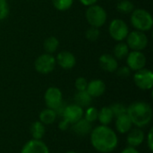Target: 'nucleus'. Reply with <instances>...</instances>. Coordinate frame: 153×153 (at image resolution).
Returning <instances> with one entry per match:
<instances>
[{
    "label": "nucleus",
    "mask_w": 153,
    "mask_h": 153,
    "mask_svg": "<svg viewBox=\"0 0 153 153\" xmlns=\"http://www.w3.org/2000/svg\"><path fill=\"white\" fill-rule=\"evenodd\" d=\"M91 143L97 152L109 153L117 147L118 138L110 127L101 125L91 130Z\"/></svg>",
    "instance_id": "obj_1"
},
{
    "label": "nucleus",
    "mask_w": 153,
    "mask_h": 153,
    "mask_svg": "<svg viewBox=\"0 0 153 153\" xmlns=\"http://www.w3.org/2000/svg\"><path fill=\"white\" fill-rule=\"evenodd\" d=\"M126 114L130 117L133 125L138 128L148 126L152 119V108L150 104L143 101L132 103L126 108Z\"/></svg>",
    "instance_id": "obj_2"
},
{
    "label": "nucleus",
    "mask_w": 153,
    "mask_h": 153,
    "mask_svg": "<svg viewBox=\"0 0 153 153\" xmlns=\"http://www.w3.org/2000/svg\"><path fill=\"white\" fill-rule=\"evenodd\" d=\"M131 23L136 30L148 31L152 28L153 19L152 14L144 9H134L131 15Z\"/></svg>",
    "instance_id": "obj_3"
},
{
    "label": "nucleus",
    "mask_w": 153,
    "mask_h": 153,
    "mask_svg": "<svg viewBox=\"0 0 153 153\" xmlns=\"http://www.w3.org/2000/svg\"><path fill=\"white\" fill-rule=\"evenodd\" d=\"M85 17L88 23L96 28H100L107 22V13L103 7L98 4H92L89 6L85 13Z\"/></svg>",
    "instance_id": "obj_4"
},
{
    "label": "nucleus",
    "mask_w": 153,
    "mask_h": 153,
    "mask_svg": "<svg viewBox=\"0 0 153 153\" xmlns=\"http://www.w3.org/2000/svg\"><path fill=\"white\" fill-rule=\"evenodd\" d=\"M56 65V58L51 54L45 53L37 57L34 63V67L38 73L41 74H48L53 72Z\"/></svg>",
    "instance_id": "obj_5"
},
{
    "label": "nucleus",
    "mask_w": 153,
    "mask_h": 153,
    "mask_svg": "<svg viewBox=\"0 0 153 153\" xmlns=\"http://www.w3.org/2000/svg\"><path fill=\"white\" fill-rule=\"evenodd\" d=\"M126 44L132 50L142 51L148 45V38L144 32L134 30L128 33L126 37Z\"/></svg>",
    "instance_id": "obj_6"
},
{
    "label": "nucleus",
    "mask_w": 153,
    "mask_h": 153,
    "mask_svg": "<svg viewBox=\"0 0 153 153\" xmlns=\"http://www.w3.org/2000/svg\"><path fill=\"white\" fill-rule=\"evenodd\" d=\"M108 31L111 38L119 42L126 39L129 33V29L127 24L122 19H114L110 22Z\"/></svg>",
    "instance_id": "obj_7"
},
{
    "label": "nucleus",
    "mask_w": 153,
    "mask_h": 153,
    "mask_svg": "<svg viewBox=\"0 0 153 153\" xmlns=\"http://www.w3.org/2000/svg\"><path fill=\"white\" fill-rule=\"evenodd\" d=\"M135 85L142 90H151L153 86V74L149 69L143 68L134 75Z\"/></svg>",
    "instance_id": "obj_8"
},
{
    "label": "nucleus",
    "mask_w": 153,
    "mask_h": 153,
    "mask_svg": "<svg viewBox=\"0 0 153 153\" xmlns=\"http://www.w3.org/2000/svg\"><path fill=\"white\" fill-rule=\"evenodd\" d=\"M146 56L142 51L133 50L126 56V64L131 71H138L144 68L146 65Z\"/></svg>",
    "instance_id": "obj_9"
},
{
    "label": "nucleus",
    "mask_w": 153,
    "mask_h": 153,
    "mask_svg": "<svg viewBox=\"0 0 153 153\" xmlns=\"http://www.w3.org/2000/svg\"><path fill=\"white\" fill-rule=\"evenodd\" d=\"M45 102L48 108L56 109L63 101L62 92L56 87H49L45 92Z\"/></svg>",
    "instance_id": "obj_10"
},
{
    "label": "nucleus",
    "mask_w": 153,
    "mask_h": 153,
    "mask_svg": "<svg viewBox=\"0 0 153 153\" xmlns=\"http://www.w3.org/2000/svg\"><path fill=\"white\" fill-rule=\"evenodd\" d=\"M83 116V109L80 106L76 104L68 105L65 107L62 117L64 120H65L68 124H74L82 118Z\"/></svg>",
    "instance_id": "obj_11"
},
{
    "label": "nucleus",
    "mask_w": 153,
    "mask_h": 153,
    "mask_svg": "<svg viewBox=\"0 0 153 153\" xmlns=\"http://www.w3.org/2000/svg\"><path fill=\"white\" fill-rule=\"evenodd\" d=\"M21 153H49V150L44 142L33 139L23 145Z\"/></svg>",
    "instance_id": "obj_12"
},
{
    "label": "nucleus",
    "mask_w": 153,
    "mask_h": 153,
    "mask_svg": "<svg viewBox=\"0 0 153 153\" xmlns=\"http://www.w3.org/2000/svg\"><path fill=\"white\" fill-rule=\"evenodd\" d=\"M56 62L63 68V69H72L74 67L76 64V59L75 56L73 53L69 51H61L60 53L57 54Z\"/></svg>",
    "instance_id": "obj_13"
},
{
    "label": "nucleus",
    "mask_w": 153,
    "mask_h": 153,
    "mask_svg": "<svg viewBox=\"0 0 153 153\" xmlns=\"http://www.w3.org/2000/svg\"><path fill=\"white\" fill-rule=\"evenodd\" d=\"M99 62H100V67L104 71L108 72V73H114L118 68L117 60L116 59L114 56H111L109 54L101 55L99 59Z\"/></svg>",
    "instance_id": "obj_14"
},
{
    "label": "nucleus",
    "mask_w": 153,
    "mask_h": 153,
    "mask_svg": "<svg viewBox=\"0 0 153 153\" xmlns=\"http://www.w3.org/2000/svg\"><path fill=\"white\" fill-rule=\"evenodd\" d=\"M86 91L93 97H100L106 91V84L103 81L100 79H95L88 82Z\"/></svg>",
    "instance_id": "obj_15"
},
{
    "label": "nucleus",
    "mask_w": 153,
    "mask_h": 153,
    "mask_svg": "<svg viewBox=\"0 0 153 153\" xmlns=\"http://www.w3.org/2000/svg\"><path fill=\"white\" fill-rule=\"evenodd\" d=\"M91 123L87 121L85 118H81L79 121L73 124L72 126V131L79 136H86L91 134Z\"/></svg>",
    "instance_id": "obj_16"
},
{
    "label": "nucleus",
    "mask_w": 153,
    "mask_h": 153,
    "mask_svg": "<svg viewBox=\"0 0 153 153\" xmlns=\"http://www.w3.org/2000/svg\"><path fill=\"white\" fill-rule=\"evenodd\" d=\"M144 133L140 128L131 129L127 135V143L130 147H137L144 141Z\"/></svg>",
    "instance_id": "obj_17"
},
{
    "label": "nucleus",
    "mask_w": 153,
    "mask_h": 153,
    "mask_svg": "<svg viewBox=\"0 0 153 153\" xmlns=\"http://www.w3.org/2000/svg\"><path fill=\"white\" fill-rule=\"evenodd\" d=\"M132 126H133V123L126 113L117 117L116 128L118 133L126 134L132 129Z\"/></svg>",
    "instance_id": "obj_18"
},
{
    "label": "nucleus",
    "mask_w": 153,
    "mask_h": 153,
    "mask_svg": "<svg viewBox=\"0 0 153 153\" xmlns=\"http://www.w3.org/2000/svg\"><path fill=\"white\" fill-rule=\"evenodd\" d=\"M91 100H92V97L86 91H78L74 96V101L76 105L80 106L81 108L89 107L91 103Z\"/></svg>",
    "instance_id": "obj_19"
},
{
    "label": "nucleus",
    "mask_w": 153,
    "mask_h": 153,
    "mask_svg": "<svg viewBox=\"0 0 153 153\" xmlns=\"http://www.w3.org/2000/svg\"><path fill=\"white\" fill-rule=\"evenodd\" d=\"M114 117H115L113 115V112H112L110 107L102 108L100 109V111H99V114H98V119L102 126L109 125L112 122Z\"/></svg>",
    "instance_id": "obj_20"
},
{
    "label": "nucleus",
    "mask_w": 153,
    "mask_h": 153,
    "mask_svg": "<svg viewBox=\"0 0 153 153\" xmlns=\"http://www.w3.org/2000/svg\"><path fill=\"white\" fill-rule=\"evenodd\" d=\"M30 134L34 140H41L46 133L45 125H43L40 121H36L30 126Z\"/></svg>",
    "instance_id": "obj_21"
},
{
    "label": "nucleus",
    "mask_w": 153,
    "mask_h": 153,
    "mask_svg": "<svg viewBox=\"0 0 153 153\" xmlns=\"http://www.w3.org/2000/svg\"><path fill=\"white\" fill-rule=\"evenodd\" d=\"M56 113L54 109L45 108L39 114V121L43 125H51L55 122L56 118Z\"/></svg>",
    "instance_id": "obj_22"
},
{
    "label": "nucleus",
    "mask_w": 153,
    "mask_h": 153,
    "mask_svg": "<svg viewBox=\"0 0 153 153\" xmlns=\"http://www.w3.org/2000/svg\"><path fill=\"white\" fill-rule=\"evenodd\" d=\"M129 48L124 41H119L114 48V56L117 60L124 59L129 53Z\"/></svg>",
    "instance_id": "obj_23"
},
{
    "label": "nucleus",
    "mask_w": 153,
    "mask_h": 153,
    "mask_svg": "<svg viewBox=\"0 0 153 153\" xmlns=\"http://www.w3.org/2000/svg\"><path fill=\"white\" fill-rule=\"evenodd\" d=\"M58 47H59V40L54 36L48 37V39H45L43 43V48L48 54H53L57 50Z\"/></svg>",
    "instance_id": "obj_24"
},
{
    "label": "nucleus",
    "mask_w": 153,
    "mask_h": 153,
    "mask_svg": "<svg viewBox=\"0 0 153 153\" xmlns=\"http://www.w3.org/2000/svg\"><path fill=\"white\" fill-rule=\"evenodd\" d=\"M117 9L122 13H131L134 10V4L129 0H120L117 5Z\"/></svg>",
    "instance_id": "obj_25"
},
{
    "label": "nucleus",
    "mask_w": 153,
    "mask_h": 153,
    "mask_svg": "<svg viewBox=\"0 0 153 153\" xmlns=\"http://www.w3.org/2000/svg\"><path fill=\"white\" fill-rule=\"evenodd\" d=\"M52 3L56 10L66 11L72 7L74 0H52Z\"/></svg>",
    "instance_id": "obj_26"
},
{
    "label": "nucleus",
    "mask_w": 153,
    "mask_h": 153,
    "mask_svg": "<svg viewBox=\"0 0 153 153\" xmlns=\"http://www.w3.org/2000/svg\"><path fill=\"white\" fill-rule=\"evenodd\" d=\"M85 36H86V39L88 40H90V41H96L100 38V31L99 28L91 26L86 30Z\"/></svg>",
    "instance_id": "obj_27"
},
{
    "label": "nucleus",
    "mask_w": 153,
    "mask_h": 153,
    "mask_svg": "<svg viewBox=\"0 0 153 153\" xmlns=\"http://www.w3.org/2000/svg\"><path fill=\"white\" fill-rule=\"evenodd\" d=\"M98 114H99V111L96 108L89 107L85 111L84 117L87 121H89L90 123H93L94 121L98 119Z\"/></svg>",
    "instance_id": "obj_28"
},
{
    "label": "nucleus",
    "mask_w": 153,
    "mask_h": 153,
    "mask_svg": "<svg viewBox=\"0 0 153 153\" xmlns=\"http://www.w3.org/2000/svg\"><path fill=\"white\" fill-rule=\"evenodd\" d=\"M110 108L113 112L114 117H116L126 113V108L122 103H115L110 107Z\"/></svg>",
    "instance_id": "obj_29"
},
{
    "label": "nucleus",
    "mask_w": 153,
    "mask_h": 153,
    "mask_svg": "<svg viewBox=\"0 0 153 153\" xmlns=\"http://www.w3.org/2000/svg\"><path fill=\"white\" fill-rule=\"evenodd\" d=\"M87 85H88V82L85 78L83 77H79L76 79L75 81V88L78 91H86L87 89Z\"/></svg>",
    "instance_id": "obj_30"
},
{
    "label": "nucleus",
    "mask_w": 153,
    "mask_h": 153,
    "mask_svg": "<svg viewBox=\"0 0 153 153\" xmlns=\"http://www.w3.org/2000/svg\"><path fill=\"white\" fill-rule=\"evenodd\" d=\"M9 14V7L7 2H0V21L4 20Z\"/></svg>",
    "instance_id": "obj_31"
},
{
    "label": "nucleus",
    "mask_w": 153,
    "mask_h": 153,
    "mask_svg": "<svg viewBox=\"0 0 153 153\" xmlns=\"http://www.w3.org/2000/svg\"><path fill=\"white\" fill-rule=\"evenodd\" d=\"M116 72H117V74L122 78H126L131 74V70L128 66H122L120 68H117Z\"/></svg>",
    "instance_id": "obj_32"
},
{
    "label": "nucleus",
    "mask_w": 153,
    "mask_h": 153,
    "mask_svg": "<svg viewBox=\"0 0 153 153\" xmlns=\"http://www.w3.org/2000/svg\"><path fill=\"white\" fill-rule=\"evenodd\" d=\"M147 144H148V147L150 149V151H153V129L152 128L148 134V136H147Z\"/></svg>",
    "instance_id": "obj_33"
},
{
    "label": "nucleus",
    "mask_w": 153,
    "mask_h": 153,
    "mask_svg": "<svg viewBox=\"0 0 153 153\" xmlns=\"http://www.w3.org/2000/svg\"><path fill=\"white\" fill-rule=\"evenodd\" d=\"M121 153H140L134 147H127V148H126V149H124Z\"/></svg>",
    "instance_id": "obj_34"
},
{
    "label": "nucleus",
    "mask_w": 153,
    "mask_h": 153,
    "mask_svg": "<svg viewBox=\"0 0 153 153\" xmlns=\"http://www.w3.org/2000/svg\"><path fill=\"white\" fill-rule=\"evenodd\" d=\"M98 0H80V2L86 6H91L92 4H95Z\"/></svg>",
    "instance_id": "obj_35"
},
{
    "label": "nucleus",
    "mask_w": 153,
    "mask_h": 153,
    "mask_svg": "<svg viewBox=\"0 0 153 153\" xmlns=\"http://www.w3.org/2000/svg\"><path fill=\"white\" fill-rule=\"evenodd\" d=\"M68 125H69V124H68L65 120H62V121L59 123V126H58V127H59V129H60V130H62V131H65V130L68 128Z\"/></svg>",
    "instance_id": "obj_36"
},
{
    "label": "nucleus",
    "mask_w": 153,
    "mask_h": 153,
    "mask_svg": "<svg viewBox=\"0 0 153 153\" xmlns=\"http://www.w3.org/2000/svg\"><path fill=\"white\" fill-rule=\"evenodd\" d=\"M0 2H7L6 0H0Z\"/></svg>",
    "instance_id": "obj_37"
},
{
    "label": "nucleus",
    "mask_w": 153,
    "mask_h": 153,
    "mask_svg": "<svg viewBox=\"0 0 153 153\" xmlns=\"http://www.w3.org/2000/svg\"><path fill=\"white\" fill-rule=\"evenodd\" d=\"M66 153H76V152H66Z\"/></svg>",
    "instance_id": "obj_38"
},
{
    "label": "nucleus",
    "mask_w": 153,
    "mask_h": 153,
    "mask_svg": "<svg viewBox=\"0 0 153 153\" xmlns=\"http://www.w3.org/2000/svg\"><path fill=\"white\" fill-rule=\"evenodd\" d=\"M118 1H120V0H118Z\"/></svg>",
    "instance_id": "obj_39"
}]
</instances>
